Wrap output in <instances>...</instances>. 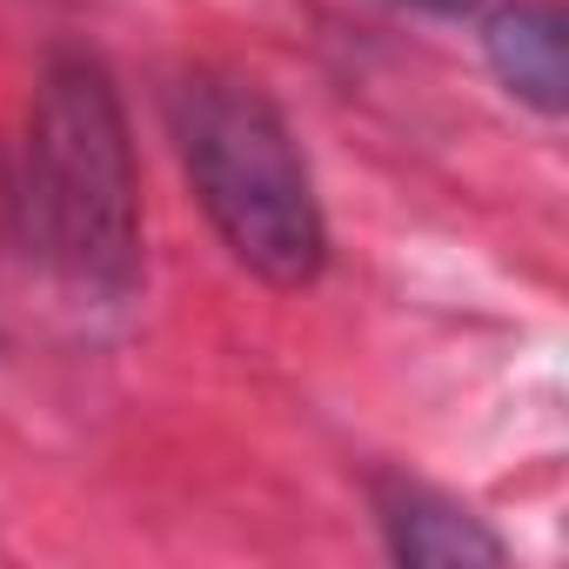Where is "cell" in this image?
I'll return each mask as SVG.
<instances>
[{
    "instance_id": "cell-1",
    "label": "cell",
    "mask_w": 569,
    "mask_h": 569,
    "mask_svg": "<svg viewBox=\"0 0 569 569\" xmlns=\"http://www.w3.org/2000/svg\"><path fill=\"white\" fill-rule=\"evenodd\" d=\"M21 234L61 289L128 302L141 289V174L121 94L94 54L48 61L21 134Z\"/></svg>"
},
{
    "instance_id": "cell-2",
    "label": "cell",
    "mask_w": 569,
    "mask_h": 569,
    "mask_svg": "<svg viewBox=\"0 0 569 569\" xmlns=\"http://www.w3.org/2000/svg\"><path fill=\"white\" fill-rule=\"evenodd\" d=\"M168 114L181 168L221 248L268 289H309L329 261V214L281 108L254 81L188 74Z\"/></svg>"
},
{
    "instance_id": "cell-3",
    "label": "cell",
    "mask_w": 569,
    "mask_h": 569,
    "mask_svg": "<svg viewBox=\"0 0 569 569\" xmlns=\"http://www.w3.org/2000/svg\"><path fill=\"white\" fill-rule=\"evenodd\" d=\"M482 48H489L496 81L522 108H536L542 121L569 108V21L556 0H509V8H496L482 28Z\"/></svg>"
},
{
    "instance_id": "cell-4",
    "label": "cell",
    "mask_w": 569,
    "mask_h": 569,
    "mask_svg": "<svg viewBox=\"0 0 569 569\" xmlns=\"http://www.w3.org/2000/svg\"><path fill=\"white\" fill-rule=\"evenodd\" d=\"M382 529H389V549L402 562H422V569H476V562H502V536L462 509L456 496L442 489H422V482H389L382 489Z\"/></svg>"
},
{
    "instance_id": "cell-5",
    "label": "cell",
    "mask_w": 569,
    "mask_h": 569,
    "mask_svg": "<svg viewBox=\"0 0 569 569\" xmlns=\"http://www.w3.org/2000/svg\"><path fill=\"white\" fill-rule=\"evenodd\" d=\"M396 8H416V14H456V8H469V0H396Z\"/></svg>"
}]
</instances>
